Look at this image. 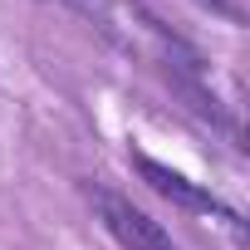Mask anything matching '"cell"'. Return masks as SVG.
<instances>
[{
	"label": "cell",
	"mask_w": 250,
	"mask_h": 250,
	"mask_svg": "<svg viewBox=\"0 0 250 250\" xmlns=\"http://www.w3.org/2000/svg\"><path fill=\"white\" fill-rule=\"evenodd\" d=\"M98 211H103V226L128 245V250H162V245H172L167 230L147 211H138L133 201H123V196H98Z\"/></svg>",
	"instance_id": "2"
},
{
	"label": "cell",
	"mask_w": 250,
	"mask_h": 250,
	"mask_svg": "<svg viewBox=\"0 0 250 250\" xmlns=\"http://www.w3.org/2000/svg\"><path fill=\"white\" fill-rule=\"evenodd\" d=\"M133 167H138V177L157 191V196H167L172 206H182V211H206V216H226V221H235V211L230 206H221L211 191H201L196 182H187L182 172H172V167H162V162H152V157H143V152H133Z\"/></svg>",
	"instance_id": "1"
},
{
	"label": "cell",
	"mask_w": 250,
	"mask_h": 250,
	"mask_svg": "<svg viewBox=\"0 0 250 250\" xmlns=\"http://www.w3.org/2000/svg\"><path fill=\"white\" fill-rule=\"evenodd\" d=\"M162 250H177V245H162Z\"/></svg>",
	"instance_id": "3"
}]
</instances>
